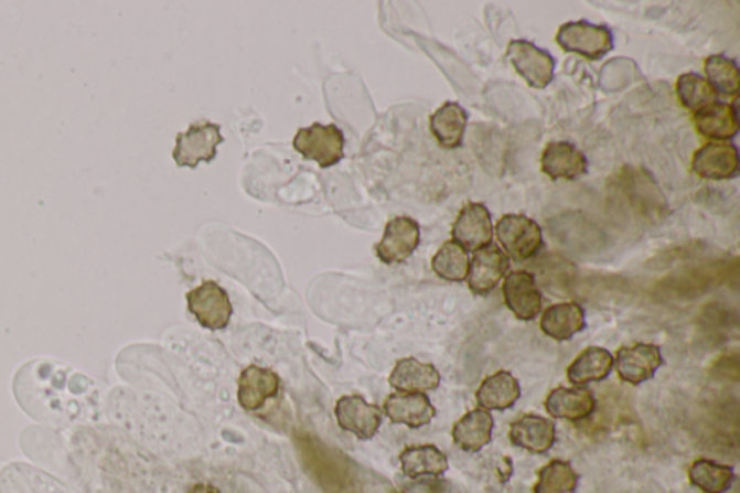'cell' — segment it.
Here are the masks:
<instances>
[{
	"instance_id": "cell-9",
	"label": "cell",
	"mask_w": 740,
	"mask_h": 493,
	"mask_svg": "<svg viewBox=\"0 0 740 493\" xmlns=\"http://www.w3.org/2000/svg\"><path fill=\"white\" fill-rule=\"evenodd\" d=\"M340 429L362 441L372 440L382 426V409L365 401L360 395H344L334 407Z\"/></svg>"
},
{
	"instance_id": "cell-11",
	"label": "cell",
	"mask_w": 740,
	"mask_h": 493,
	"mask_svg": "<svg viewBox=\"0 0 740 493\" xmlns=\"http://www.w3.org/2000/svg\"><path fill=\"white\" fill-rule=\"evenodd\" d=\"M451 236L455 244L470 253H478L492 244V216L485 204L468 203L459 212L451 227Z\"/></svg>"
},
{
	"instance_id": "cell-18",
	"label": "cell",
	"mask_w": 740,
	"mask_h": 493,
	"mask_svg": "<svg viewBox=\"0 0 740 493\" xmlns=\"http://www.w3.org/2000/svg\"><path fill=\"white\" fill-rule=\"evenodd\" d=\"M698 135L711 141H729L739 133L737 106L715 101L693 114Z\"/></svg>"
},
{
	"instance_id": "cell-23",
	"label": "cell",
	"mask_w": 740,
	"mask_h": 493,
	"mask_svg": "<svg viewBox=\"0 0 740 493\" xmlns=\"http://www.w3.org/2000/svg\"><path fill=\"white\" fill-rule=\"evenodd\" d=\"M521 398V386L518 379L511 372L497 371L496 374L487 376L479 386L476 401L482 409L493 411H505L518 403Z\"/></svg>"
},
{
	"instance_id": "cell-13",
	"label": "cell",
	"mask_w": 740,
	"mask_h": 493,
	"mask_svg": "<svg viewBox=\"0 0 740 493\" xmlns=\"http://www.w3.org/2000/svg\"><path fill=\"white\" fill-rule=\"evenodd\" d=\"M661 349L655 344L637 343L621 347L614 357V366L623 383L640 385L654 378L655 372L663 366Z\"/></svg>"
},
{
	"instance_id": "cell-29",
	"label": "cell",
	"mask_w": 740,
	"mask_h": 493,
	"mask_svg": "<svg viewBox=\"0 0 740 493\" xmlns=\"http://www.w3.org/2000/svg\"><path fill=\"white\" fill-rule=\"evenodd\" d=\"M469 267L468 250L454 240L446 242L431 259V268L436 276L449 282H463L468 279Z\"/></svg>"
},
{
	"instance_id": "cell-24",
	"label": "cell",
	"mask_w": 740,
	"mask_h": 493,
	"mask_svg": "<svg viewBox=\"0 0 740 493\" xmlns=\"http://www.w3.org/2000/svg\"><path fill=\"white\" fill-rule=\"evenodd\" d=\"M546 408L554 418L580 421L594 411L596 401L593 394L588 389L560 386V388H556L548 394Z\"/></svg>"
},
{
	"instance_id": "cell-8",
	"label": "cell",
	"mask_w": 740,
	"mask_h": 493,
	"mask_svg": "<svg viewBox=\"0 0 740 493\" xmlns=\"http://www.w3.org/2000/svg\"><path fill=\"white\" fill-rule=\"evenodd\" d=\"M420 240L418 222L409 216H397L386 223L384 235L375 245V254L382 264H403L416 253Z\"/></svg>"
},
{
	"instance_id": "cell-21",
	"label": "cell",
	"mask_w": 740,
	"mask_h": 493,
	"mask_svg": "<svg viewBox=\"0 0 740 493\" xmlns=\"http://www.w3.org/2000/svg\"><path fill=\"white\" fill-rule=\"evenodd\" d=\"M468 122L469 115L463 106L455 101H446L430 116V130L441 148L458 150L463 146Z\"/></svg>"
},
{
	"instance_id": "cell-26",
	"label": "cell",
	"mask_w": 740,
	"mask_h": 493,
	"mask_svg": "<svg viewBox=\"0 0 740 493\" xmlns=\"http://www.w3.org/2000/svg\"><path fill=\"white\" fill-rule=\"evenodd\" d=\"M403 473L409 479L439 478L449 471V459L432 444L411 446L399 454Z\"/></svg>"
},
{
	"instance_id": "cell-1",
	"label": "cell",
	"mask_w": 740,
	"mask_h": 493,
	"mask_svg": "<svg viewBox=\"0 0 740 493\" xmlns=\"http://www.w3.org/2000/svg\"><path fill=\"white\" fill-rule=\"evenodd\" d=\"M614 195L635 215L646 221H659L667 215L668 203L663 192L644 169L623 167L611 180Z\"/></svg>"
},
{
	"instance_id": "cell-33",
	"label": "cell",
	"mask_w": 740,
	"mask_h": 493,
	"mask_svg": "<svg viewBox=\"0 0 740 493\" xmlns=\"http://www.w3.org/2000/svg\"><path fill=\"white\" fill-rule=\"evenodd\" d=\"M187 493H221V491L216 486L207 485V483H197Z\"/></svg>"
},
{
	"instance_id": "cell-32",
	"label": "cell",
	"mask_w": 740,
	"mask_h": 493,
	"mask_svg": "<svg viewBox=\"0 0 740 493\" xmlns=\"http://www.w3.org/2000/svg\"><path fill=\"white\" fill-rule=\"evenodd\" d=\"M579 485V474L569 462L553 460L538 473L534 493H572Z\"/></svg>"
},
{
	"instance_id": "cell-2",
	"label": "cell",
	"mask_w": 740,
	"mask_h": 493,
	"mask_svg": "<svg viewBox=\"0 0 740 493\" xmlns=\"http://www.w3.org/2000/svg\"><path fill=\"white\" fill-rule=\"evenodd\" d=\"M292 147L305 160L318 162L320 169L339 164L344 157V135L337 125L315 122L297 130Z\"/></svg>"
},
{
	"instance_id": "cell-25",
	"label": "cell",
	"mask_w": 740,
	"mask_h": 493,
	"mask_svg": "<svg viewBox=\"0 0 740 493\" xmlns=\"http://www.w3.org/2000/svg\"><path fill=\"white\" fill-rule=\"evenodd\" d=\"M493 417L486 409L478 408L469 411L455 422L451 436L459 449L478 453L491 443Z\"/></svg>"
},
{
	"instance_id": "cell-20",
	"label": "cell",
	"mask_w": 740,
	"mask_h": 493,
	"mask_svg": "<svg viewBox=\"0 0 740 493\" xmlns=\"http://www.w3.org/2000/svg\"><path fill=\"white\" fill-rule=\"evenodd\" d=\"M440 372L431 364H422L416 357H405L395 364L389 375V385L398 393L423 394L439 388Z\"/></svg>"
},
{
	"instance_id": "cell-10",
	"label": "cell",
	"mask_w": 740,
	"mask_h": 493,
	"mask_svg": "<svg viewBox=\"0 0 740 493\" xmlns=\"http://www.w3.org/2000/svg\"><path fill=\"white\" fill-rule=\"evenodd\" d=\"M691 170L697 176L709 181L738 179L740 158L733 143L709 142L695 152Z\"/></svg>"
},
{
	"instance_id": "cell-12",
	"label": "cell",
	"mask_w": 740,
	"mask_h": 493,
	"mask_svg": "<svg viewBox=\"0 0 740 493\" xmlns=\"http://www.w3.org/2000/svg\"><path fill=\"white\" fill-rule=\"evenodd\" d=\"M281 378L277 372L250 365L242 371L237 381V403L245 411L255 412L278 397Z\"/></svg>"
},
{
	"instance_id": "cell-30",
	"label": "cell",
	"mask_w": 740,
	"mask_h": 493,
	"mask_svg": "<svg viewBox=\"0 0 740 493\" xmlns=\"http://www.w3.org/2000/svg\"><path fill=\"white\" fill-rule=\"evenodd\" d=\"M706 81L718 95L726 97L738 96L740 88V73L738 64L723 54H714L705 62Z\"/></svg>"
},
{
	"instance_id": "cell-28",
	"label": "cell",
	"mask_w": 740,
	"mask_h": 493,
	"mask_svg": "<svg viewBox=\"0 0 740 493\" xmlns=\"http://www.w3.org/2000/svg\"><path fill=\"white\" fill-rule=\"evenodd\" d=\"M688 479L705 493H725L730 490L734 481L733 468L711 462L707 459H698L688 469Z\"/></svg>"
},
{
	"instance_id": "cell-4",
	"label": "cell",
	"mask_w": 740,
	"mask_h": 493,
	"mask_svg": "<svg viewBox=\"0 0 740 493\" xmlns=\"http://www.w3.org/2000/svg\"><path fill=\"white\" fill-rule=\"evenodd\" d=\"M221 129V125L211 120H200L190 125L187 132L176 135L175 148L172 151L175 164L195 170L202 161L216 160L217 147L225 142Z\"/></svg>"
},
{
	"instance_id": "cell-16",
	"label": "cell",
	"mask_w": 740,
	"mask_h": 493,
	"mask_svg": "<svg viewBox=\"0 0 740 493\" xmlns=\"http://www.w3.org/2000/svg\"><path fill=\"white\" fill-rule=\"evenodd\" d=\"M589 161L585 153L566 141L550 142L543 151L541 171L553 181H575L588 174Z\"/></svg>"
},
{
	"instance_id": "cell-6",
	"label": "cell",
	"mask_w": 740,
	"mask_h": 493,
	"mask_svg": "<svg viewBox=\"0 0 740 493\" xmlns=\"http://www.w3.org/2000/svg\"><path fill=\"white\" fill-rule=\"evenodd\" d=\"M189 311L204 329L217 332L230 324L233 306L225 288L214 281H204L187 292Z\"/></svg>"
},
{
	"instance_id": "cell-19",
	"label": "cell",
	"mask_w": 740,
	"mask_h": 493,
	"mask_svg": "<svg viewBox=\"0 0 740 493\" xmlns=\"http://www.w3.org/2000/svg\"><path fill=\"white\" fill-rule=\"evenodd\" d=\"M510 440L516 448L529 453H547L556 443V425L548 418L528 414L512 422Z\"/></svg>"
},
{
	"instance_id": "cell-22",
	"label": "cell",
	"mask_w": 740,
	"mask_h": 493,
	"mask_svg": "<svg viewBox=\"0 0 740 493\" xmlns=\"http://www.w3.org/2000/svg\"><path fill=\"white\" fill-rule=\"evenodd\" d=\"M539 325H541L543 333L554 341H570L586 328L583 307L577 302H558L544 311Z\"/></svg>"
},
{
	"instance_id": "cell-7",
	"label": "cell",
	"mask_w": 740,
	"mask_h": 493,
	"mask_svg": "<svg viewBox=\"0 0 740 493\" xmlns=\"http://www.w3.org/2000/svg\"><path fill=\"white\" fill-rule=\"evenodd\" d=\"M506 57L529 87L544 90L551 85L556 60L548 51L529 41L512 40L506 49Z\"/></svg>"
},
{
	"instance_id": "cell-27",
	"label": "cell",
	"mask_w": 740,
	"mask_h": 493,
	"mask_svg": "<svg viewBox=\"0 0 740 493\" xmlns=\"http://www.w3.org/2000/svg\"><path fill=\"white\" fill-rule=\"evenodd\" d=\"M614 366L612 353L603 347H588L567 367L571 384L586 385L607 379Z\"/></svg>"
},
{
	"instance_id": "cell-14",
	"label": "cell",
	"mask_w": 740,
	"mask_h": 493,
	"mask_svg": "<svg viewBox=\"0 0 740 493\" xmlns=\"http://www.w3.org/2000/svg\"><path fill=\"white\" fill-rule=\"evenodd\" d=\"M502 294L506 307L523 322H530L541 313V291L535 277L528 271L510 272L502 286Z\"/></svg>"
},
{
	"instance_id": "cell-17",
	"label": "cell",
	"mask_w": 740,
	"mask_h": 493,
	"mask_svg": "<svg viewBox=\"0 0 740 493\" xmlns=\"http://www.w3.org/2000/svg\"><path fill=\"white\" fill-rule=\"evenodd\" d=\"M385 416L394 425H404L409 429H421L430 425L436 417V408L426 394H390L384 403Z\"/></svg>"
},
{
	"instance_id": "cell-5",
	"label": "cell",
	"mask_w": 740,
	"mask_h": 493,
	"mask_svg": "<svg viewBox=\"0 0 740 493\" xmlns=\"http://www.w3.org/2000/svg\"><path fill=\"white\" fill-rule=\"evenodd\" d=\"M495 234L504 253L516 262L537 257L544 246L541 226L525 215L502 216Z\"/></svg>"
},
{
	"instance_id": "cell-15",
	"label": "cell",
	"mask_w": 740,
	"mask_h": 493,
	"mask_svg": "<svg viewBox=\"0 0 740 493\" xmlns=\"http://www.w3.org/2000/svg\"><path fill=\"white\" fill-rule=\"evenodd\" d=\"M511 259L508 255L495 245L474 253L470 260L468 282L473 294L487 296L501 282V279L510 271Z\"/></svg>"
},
{
	"instance_id": "cell-31",
	"label": "cell",
	"mask_w": 740,
	"mask_h": 493,
	"mask_svg": "<svg viewBox=\"0 0 740 493\" xmlns=\"http://www.w3.org/2000/svg\"><path fill=\"white\" fill-rule=\"evenodd\" d=\"M676 95L679 105L691 111L718 101V93L700 74L684 73L677 78Z\"/></svg>"
},
{
	"instance_id": "cell-3",
	"label": "cell",
	"mask_w": 740,
	"mask_h": 493,
	"mask_svg": "<svg viewBox=\"0 0 740 493\" xmlns=\"http://www.w3.org/2000/svg\"><path fill=\"white\" fill-rule=\"evenodd\" d=\"M557 44L566 53L577 54L580 57L599 62L613 50V35L604 25H594L589 21L562 23L558 28Z\"/></svg>"
}]
</instances>
